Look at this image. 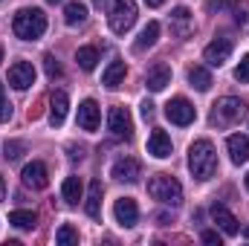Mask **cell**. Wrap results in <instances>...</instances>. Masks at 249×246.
<instances>
[{"label": "cell", "instance_id": "obj_41", "mask_svg": "<svg viewBox=\"0 0 249 246\" xmlns=\"http://www.w3.org/2000/svg\"><path fill=\"white\" fill-rule=\"evenodd\" d=\"M50 3H58V0H50Z\"/></svg>", "mask_w": 249, "mask_h": 246}, {"label": "cell", "instance_id": "obj_39", "mask_svg": "<svg viewBox=\"0 0 249 246\" xmlns=\"http://www.w3.org/2000/svg\"><path fill=\"white\" fill-rule=\"evenodd\" d=\"M0 61H3V47H0Z\"/></svg>", "mask_w": 249, "mask_h": 246}, {"label": "cell", "instance_id": "obj_35", "mask_svg": "<svg viewBox=\"0 0 249 246\" xmlns=\"http://www.w3.org/2000/svg\"><path fill=\"white\" fill-rule=\"evenodd\" d=\"M145 3H148V6H154V9H157V6H162V3H165V0H145Z\"/></svg>", "mask_w": 249, "mask_h": 246}, {"label": "cell", "instance_id": "obj_26", "mask_svg": "<svg viewBox=\"0 0 249 246\" xmlns=\"http://www.w3.org/2000/svg\"><path fill=\"white\" fill-rule=\"evenodd\" d=\"M61 194H64L67 203H78L81 200V180L78 177H67L61 185Z\"/></svg>", "mask_w": 249, "mask_h": 246}, {"label": "cell", "instance_id": "obj_6", "mask_svg": "<svg viewBox=\"0 0 249 246\" xmlns=\"http://www.w3.org/2000/svg\"><path fill=\"white\" fill-rule=\"evenodd\" d=\"M107 130L116 139H130L133 136V119H130V113L124 107H110V113H107Z\"/></svg>", "mask_w": 249, "mask_h": 246}, {"label": "cell", "instance_id": "obj_37", "mask_svg": "<svg viewBox=\"0 0 249 246\" xmlns=\"http://www.w3.org/2000/svg\"><path fill=\"white\" fill-rule=\"evenodd\" d=\"M244 238H247V241H249V226H247V229H244Z\"/></svg>", "mask_w": 249, "mask_h": 246}, {"label": "cell", "instance_id": "obj_22", "mask_svg": "<svg viewBox=\"0 0 249 246\" xmlns=\"http://www.w3.org/2000/svg\"><path fill=\"white\" fill-rule=\"evenodd\" d=\"M64 20H67V26H78V23H84L87 20V6L84 3H67L64 6Z\"/></svg>", "mask_w": 249, "mask_h": 246}, {"label": "cell", "instance_id": "obj_16", "mask_svg": "<svg viewBox=\"0 0 249 246\" xmlns=\"http://www.w3.org/2000/svg\"><path fill=\"white\" fill-rule=\"evenodd\" d=\"M148 154L157 157V159H168V157H171V136L157 127V130L148 136Z\"/></svg>", "mask_w": 249, "mask_h": 246}, {"label": "cell", "instance_id": "obj_32", "mask_svg": "<svg viewBox=\"0 0 249 246\" xmlns=\"http://www.w3.org/2000/svg\"><path fill=\"white\" fill-rule=\"evenodd\" d=\"M203 241H206V244H217V246H220V235L209 229V232H203Z\"/></svg>", "mask_w": 249, "mask_h": 246}, {"label": "cell", "instance_id": "obj_4", "mask_svg": "<svg viewBox=\"0 0 249 246\" xmlns=\"http://www.w3.org/2000/svg\"><path fill=\"white\" fill-rule=\"evenodd\" d=\"M247 116V102H241L238 96H223L217 105H214V113H212V124L217 127H226V124H235Z\"/></svg>", "mask_w": 249, "mask_h": 246}, {"label": "cell", "instance_id": "obj_24", "mask_svg": "<svg viewBox=\"0 0 249 246\" xmlns=\"http://www.w3.org/2000/svg\"><path fill=\"white\" fill-rule=\"evenodd\" d=\"M9 223L18 226V229H35L38 217H35V211H29V209H18V211L9 214Z\"/></svg>", "mask_w": 249, "mask_h": 246}, {"label": "cell", "instance_id": "obj_17", "mask_svg": "<svg viewBox=\"0 0 249 246\" xmlns=\"http://www.w3.org/2000/svg\"><path fill=\"white\" fill-rule=\"evenodd\" d=\"M78 127L81 130H96L99 127V105L93 99H84L78 105Z\"/></svg>", "mask_w": 249, "mask_h": 246}, {"label": "cell", "instance_id": "obj_3", "mask_svg": "<svg viewBox=\"0 0 249 246\" xmlns=\"http://www.w3.org/2000/svg\"><path fill=\"white\" fill-rule=\"evenodd\" d=\"M148 194H151L154 200L165 203V206H180V203H183V185L177 183L171 174H157V177H151Z\"/></svg>", "mask_w": 249, "mask_h": 246}, {"label": "cell", "instance_id": "obj_34", "mask_svg": "<svg viewBox=\"0 0 249 246\" xmlns=\"http://www.w3.org/2000/svg\"><path fill=\"white\" fill-rule=\"evenodd\" d=\"M84 157V148H70V159H81Z\"/></svg>", "mask_w": 249, "mask_h": 246}, {"label": "cell", "instance_id": "obj_9", "mask_svg": "<svg viewBox=\"0 0 249 246\" xmlns=\"http://www.w3.org/2000/svg\"><path fill=\"white\" fill-rule=\"evenodd\" d=\"M20 180L26 188H32V191H41V188H47L50 185V171H47V165L44 162H29L23 171H20Z\"/></svg>", "mask_w": 249, "mask_h": 246}, {"label": "cell", "instance_id": "obj_28", "mask_svg": "<svg viewBox=\"0 0 249 246\" xmlns=\"http://www.w3.org/2000/svg\"><path fill=\"white\" fill-rule=\"evenodd\" d=\"M3 151H6V159H9V162H15V159H20V157H23L26 145H23V142H18V139H12V142H6V145H3Z\"/></svg>", "mask_w": 249, "mask_h": 246}, {"label": "cell", "instance_id": "obj_25", "mask_svg": "<svg viewBox=\"0 0 249 246\" xmlns=\"http://www.w3.org/2000/svg\"><path fill=\"white\" fill-rule=\"evenodd\" d=\"M75 61L81 70H96V64H99V50L96 47H78V53H75Z\"/></svg>", "mask_w": 249, "mask_h": 246}, {"label": "cell", "instance_id": "obj_31", "mask_svg": "<svg viewBox=\"0 0 249 246\" xmlns=\"http://www.w3.org/2000/svg\"><path fill=\"white\" fill-rule=\"evenodd\" d=\"M12 119V105L3 99V93H0V122H9Z\"/></svg>", "mask_w": 249, "mask_h": 246}, {"label": "cell", "instance_id": "obj_33", "mask_svg": "<svg viewBox=\"0 0 249 246\" xmlns=\"http://www.w3.org/2000/svg\"><path fill=\"white\" fill-rule=\"evenodd\" d=\"M142 116H145V119H151V116H154V105H151V102H145V105H142Z\"/></svg>", "mask_w": 249, "mask_h": 246}, {"label": "cell", "instance_id": "obj_13", "mask_svg": "<svg viewBox=\"0 0 249 246\" xmlns=\"http://www.w3.org/2000/svg\"><path fill=\"white\" fill-rule=\"evenodd\" d=\"M168 84H171V67L154 64V67L145 72V87H148L151 93H160V90H165Z\"/></svg>", "mask_w": 249, "mask_h": 246}, {"label": "cell", "instance_id": "obj_14", "mask_svg": "<svg viewBox=\"0 0 249 246\" xmlns=\"http://www.w3.org/2000/svg\"><path fill=\"white\" fill-rule=\"evenodd\" d=\"M67 110H70V99L64 90H53L50 96V124L53 127H61L64 119H67Z\"/></svg>", "mask_w": 249, "mask_h": 246}, {"label": "cell", "instance_id": "obj_7", "mask_svg": "<svg viewBox=\"0 0 249 246\" xmlns=\"http://www.w3.org/2000/svg\"><path fill=\"white\" fill-rule=\"evenodd\" d=\"M165 116L171 119L174 124H191L194 122V116H197V110H194V105L188 102V99H183V96H177V99H171L168 105H165Z\"/></svg>", "mask_w": 249, "mask_h": 246}, {"label": "cell", "instance_id": "obj_11", "mask_svg": "<svg viewBox=\"0 0 249 246\" xmlns=\"http://www.w3.org/2000/svg\"><path fill=\"white\" fill-rule=\"evenodd\" d=\"M9 84L15 90H26L35 84V67L29 61H15L9 67Z\"/></svg>", "mask_w": 249, "mask_h": 246}, {"label": "cell", "instance_id": "obj_30", "mask_svg": "<svg viewBox=\"0 0 249 246\" xmlns=\"http://www.w3.org/2000/svg\"><path fill=\"white\" fill-rule=\"evenodd\" d=\"M235 78H238L241 84H249V55H244L241 64L235 67Z\"/></svg>", "mask_w": 249, "mask_h": 246}, {"label": "cell", "instance_id": "obj_38", "mask_svg": "<svg viewBox=\"0 0 249 246\" xmlns=\"http://www.w3.org/2000/svg\"><path fill=\"white\" fill-rule=\"evenodd\" d=\"M93 3H96V6H102V0H93Z\"/></svg>", "mask_w": 249, "mask_h": 246}, {"label": "cell", "instance_id": "obj_18", "mask_svg": "<svg viewBox=\"0 0 249 246\" xmlns=\"http://www.w3.org/2000/svg\"><path fill=\"white\" fill-rule=\"evenodd\" d=\"M226 148H229V157H232V162H235V165L249 162V139H247V136H241V133L229 136V139H226Z\"/></svg>", "mask_w": 249, "mask_h": 246}, {"label": "cell", "instance_id": "obj_2", "mask_svg": "<svg viewBox=\"0 0 249 246\" xmlns=\"http://www.w3.org/2000/svg\"><path fill=\"white\" fill-rule=\"evenodd\" d=\"M12 29L20 41H38L47 32V15L41 9H20L12 20Z\"/></svg>", "mask_w": 249, "mask_h": 246}, {"label": "cell", "instance_id": "obj_20", "mask_svg": "<svg viewBox=\"0 0 249 246\" xmlns=\"http://www.w3.org/2000/svg\"><path fill=\"white\" fill-rule=\"evenodd\" d=\"M157 38H160V23H157V20H151V23H145V29L139 32V38H136L133 50H136V53H145L148 47H154V44H157Z\"/></svg>", "mask_w": 249, "mask_h": 246}, {"label": "cell", "instance_id": "obj_5", "mask_svg": "<svg viewBox=\"0 0 249 246\" xmlns=\"http://www.w3.org/2000/svg\"><path fill=\"white\" fill-rule=\"evenodd\" d=\"M136 23V3L133 0H113L110 3V29L116 35H124Z\"/></svg>", "mask_w": 249, "mask_h": 246}, {"label": "cell", "instance_id": "obj_21", "mask_svg": "<svg viewBox=\"0 0 249 246\" xmlns=\"http://www.w3.org/2000/svg\"><path fill=\"white\" fill-rule=\"evenodd\" d=\"M122 78H124V61H110L107 70L102 72V84L110 87V90H116L122 84Z\"/></svg>", "mask_w": 249, "mask_h": 246}, {"label": "cell", "instance_id": "obj_8", "mask_svg": "<svg viewBox=\"0 0 249 246\" xmlns=\"http://www.w3.org/2000/svg\"><path fill=\"white\" fill-rule=\"evenodd\" d=\"M110 177L119 180V183H136V180L142 177V165H139V159H133V157H119V159L110 165Z\"/></svg>", "mask_w": 249, "mask_h": 246}, {"label": "cell", "instance_id": "obj_36", "mask_svg": "<svg viewBox=\"0 0 249 246\" xmlns=\"http://www.w3.org/2000/svg\"><path fill=\"white\" fill-rule=\"evenodd\" d=\"M6 197V185H3V177H0V200Z\"/></svg>", "mask_w": 249, "mask_h": 246}, {"label": "cell", "instance_id": "obj_40", "mask_svg": "<svg viewBox=\"0 0 249 246\" xmlns=\"http://www.w3.org/2000/svg\"><path fill=\"white\" fill-rule=\"evenodd\" d=\"M247 188H249V174H247Z\"/></svg>", "mask_w": 249, "mask_h": 246}, {"label": "cell", "instance_id": "obj_27", "mask_svg": "<svg viewBox=\"0 0 249 246\" xmlns=\"http://www.w3.org/2000/svg\"><path fill=\"white\" fill-rule=\"evenodd\" d=\"M55 244H61V246H70V244H78V232L70 226V223H64L61 229L55 232Z\"/></svg>", "mask_w": 249, "mask_h": 246}, {"label": "cell", "instance_id": "obj_12", "mask_svg": "<svg viewBox=\"0 0 249 246\" xmlns=\"http://www.w3.org/2000/svg\"><path fill=\"white\" fill-rule=\"evenodd\" d=\"M212 220L220 226V232H223L226 238H235V235L241 232V226H238L235 214H232L226 206H220V203H214V206H212Z\"/></svg>", "mask_w": 249, "mask_h": 246}, {"label": "cell", "instance_id": "obj_10", "mask_svg": "<svg viewBox=\"0 0 249 246\" xmlns=\"http://www.w3.org/2000/svg\"><path fill=\"white\" fill-rule=\"evenodd\" d=\"M113 217H116L119 226L133 229V226L139 223V206H136V200H130V197L116 200V206H113Z\"/></svg>", "mask_w": 249, "mask_h": 246}, {"label": "cell", "instance_id": "obj_29", "mask_svg": "<svg viewBox=\"0 0 249 246\" xmlns=\"http://www.w3.org/2000/svg\"><path fill=\"white\" fill-rule=\"evenodd\" d=\"M44 70H47V75H50V78H61V64L55 61V58H53V55H44Z\"/></svg>", "mask_w": 249, "mask_h": 246}, {"label": "cell", "instance_id": "obj_42", "mask_svg": "<svg viewBox=\"0 0 249 246\" xmlns=\"http://www.w3.org/2000/svg\"><path fill=\"white\" fill-rule=\"evenodd\" d=\"M0 93H3V87H0Z\"/></svg>", "mask_w": 249, "mask_h": 246}, {"label": "cell", "instance_id": "obj_1", "mask_svg": "<svg viewBox=\"0 0 249 246\" xmlns=\"http://www.w3.org/2000/svg\"><path fill=\"white\" fill-rule=\"evenodd\" d=\"M188 168L203 183L214 177V171H217V154H214V145L209 139H197L188 148Z\"/></svg>", "mask_w": 249, "mask_h": 246}, {"label": "cell", "instance_id": "obj_19", "mask_svg": "<svg viewBox=\"0 0 249 246\" xmlns=\"http://www.w3.org/2000/svg\"><path fill=\"white\" fill-rule=\"evenodd\" d=\"M84 211H87V217H93V220H99V217H102V183H99V180H93L90 188H87Z\"/></svg>", "mask_w": 249, "mask_h": 246}, {"label": "cell", "instance_id": "obj_15", "mask_svg": "<svg viewBox=\"0 0 249 246\" xmlns=\"http://www.w3.org/2000/svg\"><path fill=\"white\" fill-rule=\"evenodd\" d=\"M229 55H232V44H229L226 38H217V41H212V44L203 50V58L212 64V67L226 64V61H229Z\"/></svg>", "mask_w": 249, "mask_h": 246}, {"label": "cell", "instance_id": "obj_23", "mask_svg": "<svg viewBox=\"0 0 249 246\" xmlns=\"http://www.w3.org/2000/svg\"><path fill=\"white\" fill-rule=\"evenodd\" d=\"M188 81H191L194 90L206 93V90L212 87V72H209L206 67H191V70H188Z\"/></svg>", "mask_w": 249, "mask_h": 246}]
</instances>
